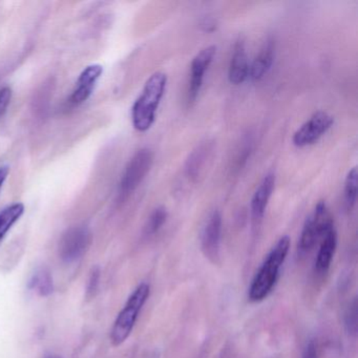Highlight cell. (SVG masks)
<instances>
[{"instance_id":"6da1fadb","label":"cell","mask_w":358,"mask_h":358,"mask_svg":"<svg viewBox=\"0 0 358 358\" xmlns=\"http://www.w3.org/2000/svg\"><path fill=\"white\" fill-rule=\"evenodd\" d=\"M290 245V238L287 236H282L268 253L249 287V301L259 303L267 299L268 295L273 290L280 275V268L288 255Z\"/></svg>"},{"instance_id":"7a4b0ae2","label":"cell","mask_w":358,"mask_h":358,"mask_svg":"<svg viewBox=\"0 0 358 358\" xmlns=\"http://www.w3.org/2000/svg\"><path fill=\"white\" fill-rule=\"evenodd\" d=\"M166 85L167 76L161 72L155 73L146 81L141 95L131 108L133 125L138 131L144 133L154 124Z\"/></svg>"},{"instance_id":"3957f363","label":"cell","mask_w":358,"mask_h":358,"mask_svg":"<svg viewBox=\"0 0 358 358\" xmlns=\"http://www.w3.org/2000/svg\"><path fill=\"white\" fill-rule=\"evenodd\" d=\"M150 294V285L142 282L127 299L124 307L117 316L110 331V341L113 345L118 347L129 338L139 317L140 312L148 301Z\"/></svg>"},{"instance_id":"277c9868","label":"cell","mask_w":358,"mask_h":358,"mask_svg":"<svg viewBox=\"0 0 358 358\" xmlns=\"http://www.w3.org/2000/svg\"><path fill=\"white\" fill-rule=\"evenodd\" d=\"M334 228V221L328 206L324 201H320L314 209L313 213L306 220L301 230V238L297 245V252L305 255L314 248L322 240V236Z\"/></svg>"},{"instance_id":"5b68a950","label":"cell","mask_w":358,"mask_h":358,"mask_svg":"<svg viewBox=\"0 0 358 358\" xmlns=\"http://www.w3.org/2000/svg\"><path fill=\"white\" fill-rule=\"evenodd\" d=\"M154 162V154L148 148L138 150L125 167L119 185V199L127 200L145 179Z\"/></svg>"},{"instance_id":"8992f818","label":"cell","mask_w":358,"mask_h":358,"mask_svg":"<svg viewBox=\"0 0 358 358\" xmlns=\"http://www.w3.org/2000/svg\"><path fill=\"white\" fill-rule=\"evenodd\" d=\"M91 231L85 226L70 228L60 240L59 257L66 264L74 263L85 255L91 246Z\"/></svg>"},{"instance_id":"52a82bcc","label":"cell","mask_w":358,"mask_h":358,"mask_svg":"<svg viewBox=\"0 0 358 358\" xmlns=\"http://www.w3.org/2000/svg\"><path fill=\"white\" fill-rule=\"evenodd\" d=\"M334 119L324 112H317L306 121L293 135L296 148H306L317 142L332 127Z\"/></svg>"},{"instance_id":"ba28073f","label":"cell","mask_w":358,"mask_h":358,"mask_svg":"<svg viewBox=\"0 0 358 358\" xmlns=\"http://www.w3.org/2000/svg\"><path fill=\"white\" fill-rule=\"evenodd\" d=\"M217 54V47L210 45L205 48L200 53L196 54L190 66L189 89H188V102L192 103L200 94L201 87L204 81L205 74L213 64V58Z\"/></svg>"},{"instance_id":"9c48e42d","label":"cell","mask_w":358,"mask_h":358,"mask_svg":"<svg viewBox=\"0 0 358 358\" xmlns=\"http://www.w3.org/2000/svg\"><path fill=\"white\" fill-rule=\"evenodd\" d=\"M222 238V215L215 210L207 220L202 232V250L205 257L213 264L220 259V247Z\"/></svg>"},{"instance_id":"30bf717a","label":"cell","mask_w":358,"mask_h":358,"mask_svg":"<svg viewBox=\"0 0 358 358\" xmlns=\"http://www.w3.org/2000/svg\"><path fill=\"white\" fill-rule=\"evenodd\" d=\"M102 74H103V68L100 64H92L85 68L79 76L76 87L71 95V106H78L87 101Z\"/></svg>"},{"instance_id":"8fae6325","label":"cell","mask_w":358,"mask_h":358,"mask_svg":"<svg viewBox=\"0 0 358 358\" xmlns=\"http://www.w3.org/2000/svg\"><path fill=\"white\" fill-rule=\"evenodd\" d=\"M274 186H275V176L274 173H268L253 194L251 200V217L255 225L261 223L263 220L268 203L273 192Z\"/></svg>"},{"instance_id":"7c38bea8","label":"cell","mask_w":358,"mask_h":358,"mask_svg":"<svg viewBox=\"0 0 358 358\" xmlns=\"http://www.w3.org/2000/svg\"><path fill=\"white\" fill-rule=\"evenodd\" d=\"M248 56L243 41H238L234 45V53L230 60L228 78L232 85H240L249 78Z\"/></svg>"},{"instance_id":"4fadbf2b","label":"cell","mask_w":358,"mask_h":358,"mask_svg":"<svg viewBox=\"0 0 358 358\" xmlns=\"http://www.w3.org/2000/svg\"><path fill=\"white\" fill-rule=\"evenodd\" d=\"M275 57V43L273 39H268L264 43L259 55L253 60L249 68V78L252 81H259L269 72Z\"/></svg>"},{"instance_id":"5bb4252c","label":"cell","mask_w":358,"mask_h":358,"mask_svg":"<svg viewBox=\"0 0 358 358\" xmlns=\"http://www.w3.org/2000/svg\"><path fill=\"white\" fill-rule=\"evenodd\" d=\"M336 247V230H335V228H332L320 240V249H318L315 261V270L318 273L324 274L328 271L331 263H332Z\"/></svg>"},{"instance_id":"9a60e30c","label":"cell","mask_w":358,"mask_h":358,"mask_svg":"<svg viewBox=\"0 0 358 358\" xmlns=\"http://www.w3.org/2000/svg\"><path fill=\"white\" fill-rule=\"evenodd\" d=\"M29 288L39 296L51 295L54 290V282L50 270L45 267L38 268L29 280Z\"/></svg>"},{"instance_id":"2e32d148","label":"cell","mask_w":358,"mask_h":358,"mask_svg":"<svg viewBox=\"0 0 358 358\" xmlns=\"http://www.w3.org/2000/svg\"><path fill=\"white\" fill-rule=\"evenodd\" d=\"M210 152L211 148L208 143L198 146L196 150L192 152L189 159L186 162L185 166L186 175L188 176L189 179H198L203 167L206 164L207 159H208Z\"/></svg>"},{"instance_id":"e0dca14e","label":"cell","mask_w":358,"mask_h":358,"mask_svg":"<svg viewBox=\"0 0 358 358\" xmlns=\"http://www.w3.org/2000/svg\"><path fill=\"white\" fill-rule=\"evenodd\" d=\"M24 213V205L15 203L0 210V242L3 240L6 234L20 221Z\"/></svg>"},{"instance_id":"ac0fdd59","label":"cell","mask_w":358,"mask_h":358,"mask_svg":"<svg viewBox=\"0 0 358 358\" xmlns=\"http://www.w3.org/2000/svg\"><path fill=\"white\" fill-rule=\"evenodd\" d=\"M357 169L354 167L348 173L345 182V201L349 209L353 208L357 199Z\"/></svg>"},{"instance_id":"d6986e66","label":"cell","mask_w":358,"mask_h":358,"mask_svg":"<svg viewBox=\"0 0 358 358\" xmlns=\"http://www.w3.org/2000/svg\"><path fill=\"white\" fill-rule=\"evenodd\" d=\"M167 220V211L164 207H158L155 209L154 213L150 215L148 223L145 226L146 236H152V234L158 232L159 230L164 225Z\"/></svg>"},{"instance_id":"ffe728a7","label":"cell","mask_w":358,"mask_h":358,"mask_svg":"<svg viewBox=\"0 0 358 358\" xmlns=\"http://www.w3.org/2000/svg\"><path fill=\"white\" fill-rule=\"evenodd\" d=\"M345 326L348 333L355 335L357 332V301L354 299L351 307L348 308L345 316Z\"/></svg>"},{"instance_id":"44dd1931","label":"cell","mask_w":358,"mask_h":358,"mask_svg":"<svg viewBox=\"0 0 358 358\" xmlns=\"http://www.w3.org/2000/svg\"><path fill=\"white\" fill-rule=\"evenodd\" d=\"M12 94L13 93H12L11 87H5L0 89V119L3 118L7 113L10 102H11Z\"/></svg>"},{"instance_id":"7402d4cb","label":"cell","mask_w":358,"mask_h":358,"mask_svg":"<svg viewBox=\"0 0 358 358\" xmlns=\"http://www.w3.org/2000/svg\"><path fill=\"white\" fill-rule=\"evenodd\" d=\"M100 282V270L99 268H94L93 271L91 272L90 275L89 284L87 288V296H95L96 291H97L98 286Z\"/></svg>"},{"instance_id":"603a6c76","label":"cell","mask_w":358,"mask_h":358,"mask_svg":"<svg viewBox=\"0 0 358 358\" xmlns=\"http://www.w3.org/2000/svg\"><path fill=\"white\" fill-rule=\"evenodd\" d=\"M303 358H318L317 350L313 343H310L303 352Z\"/></svg>"},{"instance_id":"cb8c5ba5","label":"cell","mask_w":358,"mask_h":358,"mask_svg":"<svg viewBox=\"0 0 358 358\" xmlns=\"http://www.w3.org/2000/svg\"><path fill=\"white\" fill-rule=\"evenodd\" d=\"M10 167L8 165L0 166V188L3 187V183L9 176Z\"/></svg>"},{"instance_id":"d4e9b609","label":"cell","mask_w":358,"mask_h":358,"mask_svg":"<svg viewBox=\"0 0 358 358\" xmlns=\"http://www.w3.org/2000/svg\"><path fill=\"white\" fill-rule=\"evenodd\" d=\"M45 358H62L60 357V356H58V355H50V356H47V357Z\"/></svg>"}]
</instances>
